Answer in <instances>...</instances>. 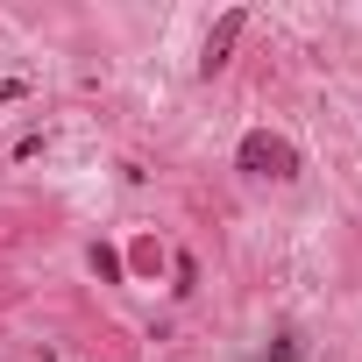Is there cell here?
I'll return each instance as SVG.
<instances>
[{"label":"cell","mask_w":362,"mask_h":362,"mask_svg":"<svg viewBox=\"0 0 362 362\" xmlns=\"http://www.w3.org/2000/svg\"><path fill=\"white\" fill-rule=\"evenodd\" d=\"M93 270H100V284H121V277H128V263H121L107 242H93Z\"/></svg>","instance_id":"cell-3"},{"label":"cell","mask_w":362,"mask_h":362,"mask_svg":"<svg viewBox=\"0 0 362 362\" xmlns=\"http://www.w3.org/2000/svg\"><path fill=\"white\" fill-rule=\"evenodd\" d=\"M242 29H249V15H242V8H228V15L214 22V36H206V50H199V78H214V71L228 64V50L242 43Z\"/></svg>","instance_id":"cell-2"},{"label":"cell","mask_w":362,"mask_h":362,"mask_svg":"<svg viewBox=\"0 0 362 362\" xmlns=\"http://www.w3.org/2000/svg\"><path fill=\"white\" fill-rule=\"evenodd\" d=\"M170 277H177L170 291H192V284H199V263H192V256H177V263H170Z\"/></svg>","instance_id":"cell-5"},{"label":"cell","mask_w":362,"mask_h":362,"mask_svg":"<svg viewBox=\"0 0 362 362\" xmlns=\"http://www.w3.org/2000/svg\"><path fill=\"white\" fill-rule=\"evenodd\" d=\"M128 263H135L142 277H156V270H163V249H156V242H135V249H128Z\"/></svg>","instance_id":"cell-4"},{"label":"cell","mask_w":362,"mask_h":362,"mask_svg":"<svg viewBox=\"0 0 362 362\" xmlns=\"http://www.w3.org/2000/svg\"><path fill=\"white\" fill-rule=\"evenodd\" d=\"M235 163H242L249 177H277V185H284V177H298V149H291L284 135H270V128H249L242 149H235Z\"/></svg>","instance_id":"cell-1"}]
</instances>
